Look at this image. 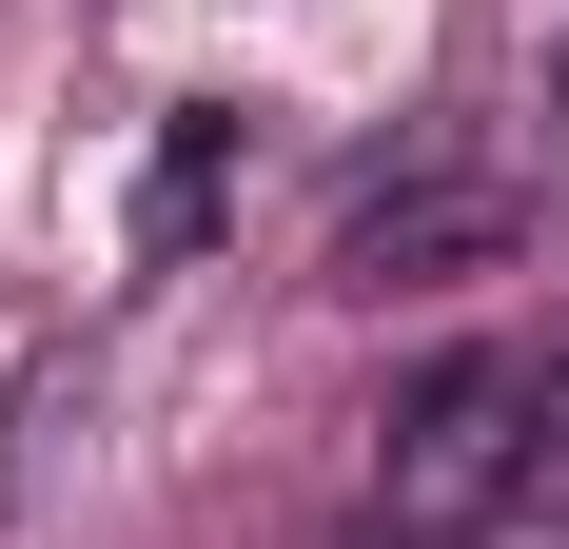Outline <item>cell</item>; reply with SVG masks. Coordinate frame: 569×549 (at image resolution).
Segmentation results:
<instances>
[{
    "label": "cell",
    "mask_w": 569,
    "mask_h": 549,
    "mask_svg": "<svg viewBox=\"0 0 569 549\" xmlns=\"http://www.w3.org/2000/svg\"><path fill=\"white\" fill-rule=\"evenodd\" d=\"M530 491V353H432L393 392V510H471Z\"/></svg>",
    "instance_id": "7a4b0ae2"
},
{
    "label": "cell",
    "mask_w": 569,
    "mask_h": 549,
    "mask_svg": "<svg viewBox=\"0 0 569 549\" xmlns=\"http://www.w3.org/2000/svg\"><path fill=\"white\" fill-rule=\"evenodd\" d=\"M530 491H569V333L530 353Z\"/></svg>",
    "instance_id": "277c9868"
},
{
    "label": "cell",
    "mask_w": 569,
    "mask_h": 549,
    "mask_svg": "<svg viewBox=\"0 0 569 549\" xmlns=\"http://www.w3.org/2000/svg\"><path fill=\"white\" fill-rule=\"evenodd\" d=\"M530 256V177H373L335 217V256H315V295H353V315H432V295H471V274Z\"/></svg>",
    "instance_id": "6da1fadb"
},
{
    "label": "cell",
    "mask_w": 569,
    "mask_h": 549,
    "mask_svg": "<svg viewBox=\"0 0 569 549\" xmlns=\"http://www.w3.org/2000/svg\"><path fill=\"white\" fill-rule=\"evenodd\" d=\"M236 177H256V118H236V99H177L158 158H138L118 256H138V274H197V256H217V217H236Z\"/></svg>",
    "instance_id": "3957f363"
}]
</instances>
